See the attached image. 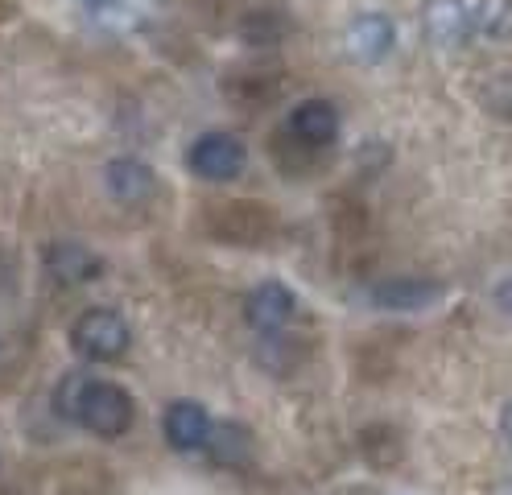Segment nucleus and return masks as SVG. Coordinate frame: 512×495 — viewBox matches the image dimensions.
Here are the masks:
<instances>
[{
	"label": "nucleus",
	"instance_id": "1",
	"mask_svg": "<svg viewBox=\"0 0 512 495\" xmlns=\"http://www.w3.org/2000/svg\"><path fill=\"white\" fill-rule=\"evenodd\" d=\"M128 339H133V330L128 322L116 314V310H104V306H91L75 318L71 326V347L75 355L91 359V363H112L128 351Z\"/></svg>",
	"mask_w": 512,
	"mask_h": 495
},
{
	"label": "nucleus",
	"instance_id": "2",
	"mask_svg": "<svg viewBox=\"0 0 512 495\" xmlns=\"http://www.w3.org/2000/svg\"><path fill=\"white\" fill-rule=\"evenodd\" d=\"M79 425L91 429L95 438H120L124 429L133 425V396L112 380H91L83 392Z\"/></svg>",
	"mask_w": 512,
	"mask_h": 495
},
{
	"label": "nucleus",
	"instance_id": "3",
	"mask_svg": "<svg viewBox=\"0 0 512 495\" xmlns=\"http://www.w3.org/2000/svg\"><path fill=\"white\" fill-rule=\"evenodd\" d=\"M244 165H248V149L232 132H207V137L190 145V170L207 182H232L244 174Z\"/></svg>",
	"mask_w": 512,
	"mask_h": 495
},
{
	"label": "nucleus",
	"instance_id": "4",
	"mask_svg": "<svg viewBox=\"0 0 512 495\" xmlns=\"http://www.w3.org/2000/svg\"><path fill=\"white\" fill-rule=\"evenodd\" d=\"M471 13H467V0H426L422 5V29L426 38L442 50H459L471 38Z\"/></svg>",
	"mask_w": 512,
	"mask_h": 495
},
{
	"label": "nucleus",
	"instance_id": "5",
	"mask_svg": "<svg viewBox=\"0 0 512 495\" xmlns=\"http://www.w3.org/2000/svg\"><path fill=\"white\" fill-rule=\"evenodd\" d=\"M294 310H298L294 293H290V285H281V281H265V285H256L244 297V318H248L252 330H261V335L281 330L285 322L294 318Z\"/></svg>",
	"mask_w": 512,
	"mask_h": 495
},
{
	"label": "nucleus",
	"instance_id": "6",
	"mask_svg": "<svg viewBox=\"0 0 512 495\" xmlns=\"http://www.w3.org/2000/svg\"><path fill=\"white\" fill-rule=\"evenodd\" d=\"M343 42H347V54L356 58V62L376 66L384 54L393 50V42H397V29H393V21L384 17V13H360L356 21L347 25Z\"/></svg>",
	"mask_w": 512,
	"mask_h": 495
},
{
	"label": "nucleus",
	"instance_id": "7",
	"mask_svg": "<svg viewBox=\"0 0 512 495\" xmlns=\"http://www.w3.org/2000/svg\"><path fill=\"white\" fill-rule=\"evenodd\" d=\"M162 434H166V442L174 450H203L211 442V434H215V425H211V417H207L203 405L174 401L166 409V417H162Z\"/></svg>",
	"mask_w": 512,
	"mask_h": 495
},
{
	"label": "nucleus",
	"instance_id": "8",
	"mask_svg": "<svg viewBox=\"0 0 512 495\" xmlns=\"http://www.w3.org/2000/svg\"><path fill=\"white\" fill-rule=\"evenodd\" d=\"M46 273L58 285L75 289V285H87V281L100 277L104 273V260L95 256V252H87L83 244H75V240H62V244H50L46 248Z\"/></svg>",
	"mask_w": 512,
	"mask_h": 495
},
{
	"label": "nucleus",
	"instance_id": "9",
	"mask_svg": "<svg viewBox=\"0 0 512 495\" xmlns=\"http://www.w3.org/2000/svg\"><path fill=\"white\" fill-rule=\"evenodd\" d=\"M290 132L302 145L323 149L339 137V112L327 104V99H306V104H298L290 116Z\"/></svg>",
	"mask_w": 512,
	"mask_h": 495
},
{
	"label": "nucleus",
	"instance_id": "10",
	"mask_svg": "<svg viewBox=\"0 0 512 495\" xmlns=\"http://www.w3.org/2000/svg\"><path fill=\"white\" fill-rule=\"evenodd\" d=\"M442 297V285L438 281H380L372 285V306L380 310H426Z\"/></svg>",
	"mask_w": 512,
	"mask_h": 495
},
{
	"label": "nucleus",
	"instance_id": "11",
	"mask_svg": "<svg viewBox=\"0 0 512 495\" xmlns=\"http://www.w3.org/2000/svg\"><path fill=\"white\" fill-rule=\"evenodd\" d=\"M108 190L120 198V203H145L153 194V174L149 165L137 157H116L108 165Z\"/></svg>",
	"mask_w": 512,
	"mask_h": 495
},
{
	"label": "nucleus",
	"instance_id": "12",
	"mask_svg": "<svg viewBox=\"0 0 512 495\" xmlns=\"http://www.w3.org/2000/svg\"><path fill=\"white\" fill-rule=\"evenodd\" d=\"M475 29L484 33L492 42H504L512 38V0H479L475 13H471Z\"/></svg>",
	"mask_w": 512,
	"mask_h": 495
},
{
	"label": "nucleus",
	"instance_id": "13",
	"mask_svg": "<svg viewBox=\"0 0 512 495\" xmlns=\"http://www.w3.org/2000/svg\"><path fill=\"white\" fill-rule=\"evenodd\" d=\"M87 384H91V376H83V372H71L67 380H58V388H54V413L67 417V421H79Z\"/></svg>",
	"mask_w": 512,
	"mask_h": 495
},
{
	"label": "nucleus",
	"instance_id": "14",
	"mask_svg": "<svg viewBox=\"0 0 512 495\" xmlns=\"http://www.w3.org/2000/svg\"><path fill=\"white\" fill-rule=\"evenodd\" d=\"M496 302H500L504 314H512V281H504V285L496 289Z\"/></svg>",
	"mask_w": 512,
	"mask_h": 495
},
{
	"label": "nucleus",
	"instance_id": "15",
	"mask_svg": "<svg viewBox=\"0 0 512 495\" xmlns=\"http://www.w3.org/2000/svg\"><path fill=\"white\" fill-rule=\"evenodd\" d=\"M83 5H87V9H112L116 0H83Z\"/></svg>",
	"mask_w": 512,
	"mask_h": 495
},
{
	"label": "nucleus",
	"instance_id": "16",
	"mask_svg": "<svg viewBox=\"0 0 512 495\" xmlns=\"http://www.w3.org/2000/svg\"><path fill=\"white\" fill-rule=\"evenodd\" d=\"M504 438H508V442H512V405H508V409H504Z\"/></svg>",
	"mask_w": 512,
	"mask_h": 495
},
{
	"label": "nucleus",
	"instance_id": "17",
	"mask_svg": "<svg viewBox=\"0 0 512 495\" xmlns=\"http://www.w3.org/2000/svg\"><path fill=\"white\" fill-rule=\"evenodd\" d=\"M504 495H512V483H508V487H504Z\"/></svg>",
	"mask_w": 512,
	"mask_h": 495
}]
</instances>
